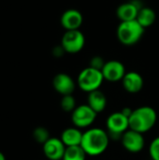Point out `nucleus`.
Wrapping results in <instances>:
<instances>
[{"label": "nucleus", "mask_w": 159, "mask_h": 160, "mask_svg": "<svg viewBox=\"0 0 159 160\" xmlns=\"http://www.w3.org/2000/svg\"><path fill=\"white\" fill-rule=\"evenodd\" d=\"M105 61L104 59L101 57V56H94L91 58L90 60V63H89V67L93 68H96V69H98V70H102L104 65H105Z\"/></svg>", "instance_id": "22"}, {"label": "nucleus", "mask_w": 159, "mask_h": 160, "mask_svg": "<svg viewBox=\"0 0 159 160\" xmlns=\"http://www.w3.org/2000/svg\"><path fill=\"white\" fill-rule=\"evenodd\" d=\"M82 135L83 132L82 131V129L73 126L71 128H67L64 129L60 139L63 142V143L66 145V147L81 146Z\"/></svg>", "instance_id": "15"}, {"label": "nucleus", "mask_w": 159, "mask_h": 160, "mask_svg": "<svg viewBox=\"0 0 159 160\" xmlns=\"http://www.w3.org/2000/svg\"><path fill=\"white\" fill-rule=\"evenodd\" d=\"M144 29L137 20L121 22L117 27L116 36L118 40L125 46L137 44L144 34Z\"/></svg>", "instance_id": "3"}, {"label": "nucleus", "mask_w": 159, "mask_h": 160, "mask_svg": "<svg viewBox=\"0 0 159 160\" xmlns=\"http://www.w3.org/2000/svg\"><path fill=\"white\" fill-rule=\"evenodd\" d=\"M107 103L108 100L106 95L99 89L89 93L87 96V105L97 113L102 112L106 109Z\"/></svg>", "instance_id": "16"}, {"label": "nucleus", "mask_w": 159, "mask_h": 160, "mask_svg": "<svg viewBox=\"0 0 159 160\" xmlns=\"http://www.w3.org/2000/svg\"><path fill=\"white\" fill-rule=\"evenodd\" d=\"M124 89L129 94H137L141 92L144 86L142 76L136 71H128L122 80Z\"/></svg>", "instance_id": "13"}, {"label": "nucleus", "mask_w": 159, "mask_h": 160, "mask_svg": "<svg viewBox=\"0 0 159 160\" xmlns=\"http://www.w3.org/2000/svg\"><path fill=\"white\" fill-rule=\"evenodd\" d=\"M60 22L66 31L78 30L83 22V16L78 9L70 8L63 12L60 18Z\"/></svg>", "instance_id": "12"}, {"label": "nucleus", "mask_w": 159, "mask_h": 160, "mask_svg": "<svg viewBox=\"0 0 159 160\" xmlns=\"http://www.w3.org/2000/svg\"><path fill=\"white\" fill-rule=\"evenodd\" d=\"M85 45V37L78 30L66 31L61 39V46L67 53L75 54L80 52Z\"/></svg>", "instance_id": "7"}, {"label": "nucleus", "mask_w": 159, "mask_h": 160, "mask_svg": "<svg viewBox=\"0 0 159 160\" xmlns=\"http://www.w3.org/2000/svg\"><path fill=\"white\" fill-rule=\"evenodd\" d=\"M0 160H6V157L2 152H0Z\"/></svg>", "instance_id": "24"}, {"label": "nucleus", "mask_w": 159, "mask_h": 160, "mask_svg": "<svg viewBox=\"0 0 159 160\" xmlns=\"http://www.w3.org/2000/svg\"><path fill=\"white\" fill-rule=\"evenodd\" d=\"M149 155L152 160H159V136L151 142L149 145Z\"/></svg>", "instance_id": "21"}, {"label": "nucleus", "mask_w": 159, "mask_h": 160, "mask_svg": "<svg viewBox=\"0 0 159 160\" xmlns=\"http://www.w3.org/2000/svg\"><path fill=\"white\" fill-rule=\"evenodd\" d=\"M142 7L136 2H126L121 4L116 9V15L121 22H128L137 19Z\"/></svg>", "instance_id": "14"}, {"label": "nucleus", "mask_w": 159, "mask_h": 160, "mask_svg": "<svg viewBox=\"0 0 159 160\" xmlns=\"http://www.w3.org/2000/svg\"><path fill=\"white\" fill-rule=\"evenodd\" d=\"M60 106L61 109L66 112H72L75 108L77 107L76 99L73 97V95H67V96H63L62 99L60 101Z\"/></svg>", "instance_id": "19"}, {"label": "nucleus", "mask_w": 159, "mask_h": 160, "mask_svg": "<svg viewBox=\"0 0 159 160\" xmlns=\"http://www.w3.org/2000/svg\"><path fill=\"white\" fill-rule=\"evenodd\" d=\"M110 140L107 130L100 128H90L83 132L81 147L87 157H98L108 149Z\"/></svg>", "instance_id": "1"}, {"label": "nucleus", "mask_w": 159, "mask_h": 160, "mask_svg": "<svg viewBox=\"0 0 159 160\" xmlns=\"http://www.w3.org/2000/svg\"><path fill=\"white\" fill-rule=\"evenodd\" d=\"M97 113L87 104L79 105L71 112V122L80 129H88L95 123Z\"/></svg>", "instance_id": "6"}, {"label": "nucleus", "mask_w": 159, "mask_h": 160, "mask_svg": "<svg viewBox=\"0 0 159 160\" xmlns=\"http://www.w3.org/2000/svg\"><path fill=\"white\" fill-rule=\"evenodd\" d=\"M76 84L77 82H75L73 78L67 73H58L52 80V86L54 90L62 97L73 95Z\"/></svg>", "instance_id": "11"}, {"label": "nucleus", "mask_w": 159, "mask_h": 160, "mask_svg": "<svg viewBox=\"0 0 159 160\" xmlns=\"http://www.w3.org/2000/svg\"><path fill=\"white\" fill-rule=\"evenodd\" d=\"M106 128L110 139L120 141L123 134L129 129V119L121 111L112 112L106 120Z\"/></svg>", "instance_id": "5"}, {"label": "nucleus", "mask_w": 159, "mask_h": 160, "mask_svg": "<svg viewBox=\"0 0 159 160\" xmlns=\"http://www.w3.org/2000/svg\"><path fill=\"white\" fill-rule=\"evenodd\" d=\"M104 81L105 80L101 70L87 67L79 73L77 78V85L82 91L89 94L93 91L98 90Z\"/></svg>", "instance_id": "4"}, {"label": "nucleus", "mask_w": 159, "mask_h": 160, "mask_svg": "<svg viewBox=\"0 0 159 160\" xmlns=\"http://www.w3.org/2000/svg\"><path fill=\"white\" fill-rule=\"evenodd\" d=\"M104 80L110 82H122L124 76L126 75V68L124 64L117 60L107 61L101 70Z\"/></svg>", "instance_id": "9"}, {"label": "nucleus", "mask_w": 159, "mask_h": 160, "mask_svg": "<svg viewBox=\"0 0 159 160\" xmlns=\"http://www.w3.org/2000/svg\"><path fill=\"white\" fill-rule=\"evenodd\" d=\"M156 19L157 14L154 9L148 7H142L139 10L136 20L143 28H147L155 23Z\"/></svg>", "instance_id": "17"}, {"label": "nucleus", "mask_w": 159, "mask_h": 160, "mask_svg": "<svg viewBox=\"0 0 159 160\" xmlns=\"http://www.w3.org/2000/svg\"><path fill=\"white\" fill-rule=\"evenodd\" d=\"M66 149L67 147L60 138L51 137L42 144L43 154L49 160H62Z\"/></svg>", "instance_id": "10"}, {"label": "nucleus", "mask_w": 159, "mask_h": 160, "mask_svg": "<svg viewBox=\"0 0 159 160\" xmlns=\"http://www.w3.org/2000/svg\"><path fill=\"white\" fill-rule=\"evenodd\" d=\"M87 155L81 146L67 147L62 160H86Z\"/></svg>", "instance_id": "18"}, {"label": "nucleus", "mask_w": 159, "mask_h": 160, "mask_svg": "<svg viewBox=\"0 0 159 160\" xmlns=\"http://www.w3.org/2000/svg\"><path fill=\"white\" fill-rule=\"evenodd\" d=\"M33 138L35 139V141L37 142L44 144L51 138V136H50V133L46 128L37 127L33 131Z\"/></svg>", "instance_id": "20"}, {"label": "nucleus", "mask_w": 159, "mask_h": 160, "mask_svg": "<svg viewBox=\"0 0 159 160\" xmlns=\"http://www.w3.org/2000/svg\"><path fill=\"white\" fill-rule=\"evenodd\" d=\"M157 121L156 110L150 106H142L133 110L129 117V128L142 134L150 131Z\"/></svg>", "instance_id": "2"}, {"label": "nucleus", "mask_w": 159, "mask_h": 160, "mask_svg": "<svg viewBox=\"0 0 159 160\" xmlns=\"http://www.w3.org/2000/svg\"><path fill=\"white\" fill-rule=\"evenodd\" d=\"M120 141L122 142L123 147L131 154L140 153L145 146V140L143 134L132 130L130 128L123 134Z\"/></svg>", "instance_id": "8"}, {"label": "nucleus", "mask_w": 159, "mask_h": 160, "mask_svg": "<svg viewBox=\"0 0 159 160\" xmlns=\"http://www.w3.org/2000/svg\"><path fill=\"white\" fill-rule=\"evenodd\" d=\"M127 117H128V119H129V117H130V115H131V113H132V112H133V110H131L130 108H128V107H126V108H124L122 111H121Z\"/></svg>", "instance_id": "23"}]
</instances>
